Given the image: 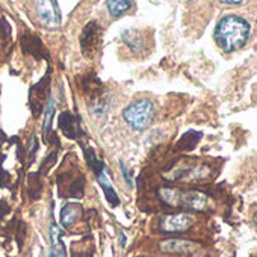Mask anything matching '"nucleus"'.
Wrapping results in <instances>:
<instances>
[{
  "label": "nucleus",
  "mask_w": 257,
  "mask_h": 257,
  "mask_svg": "<svg viewBox=\"0 0 257 257\" xmlns=\"http://www.w3.org/2000/svg\"><path fill=\"white\" fill-rule=\"evenodd\" d=\"M249 38V25L237 16H225L215 28V41L227 53L242 49Z\"/></svg>",
  "instance_id": "obj_1"
},
{
  "label": "nucleus",
  "mask_w": 257,
  "mask_h": 257,
  "mask_svg": "<svg viewBox=\"0 0 257 257\" xmlns=\"http://www.w3.org/2000/svg\"><path fill=\"white\" fill-rule=\"evenodd\" d=\"M122 116L132 128H135L138 132H143L152 124L155 118V106L150 100L143 98V100H138V101H134L132 104H128L124 109Z\"/></svg>",
  "instance_id": "obj_2"
},
{
  "label": "nucleus",
  "mask_w": 257,
  "mask_h": 257,
  "mask_svg": "<svg viewBox=\"0 0 257 257\" xmlns=\"http://www.w3.org/2000/svg\"><path fill=\"white\" fill-rule=\"evenodd\" d=\"M35 10L40 22L47 29H58L62 22V16L56 0H35Z\"/></svg>",
  "instance_id": "obj_3"
},
{
  "label": "nucleus",
  "mask_w": 257,
  "mask_h": 257,
  "mask_svg": "<svg viewBox=\"0 0 257 257\" xmlns=\"http://www.w3.org/2000/svg\"><path fill=\"white\" fill-rule=\"evenodd\" d=\"M194 225V216L186 212L165 215L159 221V228L164 233H185Z\"/></svg>",
  "instance_id": "obj_4"
},
{
  "label": "nucleus",
  "mask_w": 257,
  "mask_h": 257,
  "mask_svg": "<svg viewBox=\"0 0 257 257\" xmlns=\"http://www.w3.org/2000/svg\"><path fill=\"white\" fill-rule=\"evenodd\" d=\"M82 53L88 58H92L100 47V26L95 22H91L85 26L80 37Z\"/></svg>",
  "instance_id": "obj_5"
},
{
  "label": "nucleus",
  "mask_w": 257,
  "mask_h": 257,
  "mask_svg": "<svg viewBox=\"0 0 257 257\" xmlns=\"http://www.w3.org/2000/svg\"><path fill=\"white\" fill-rule=\"evenodd\" d=\"M210 200L204 192L200 191H189L183 192L180 191V198H179V207H186L195 212H204L209 209Z\"/></svg>",
  "instance_id": "obj_6"
},
{
  "label": "nucleus",
  "mask_w": 257,
  "mask_h": 257,
  "mask_svg": "<svg viewBox=\"0 0 257 257\" xmlns=\"http://www.w3.org/2000/svg\"><path fill=\"white\" fill-rule=\"evenodd\" d=\"M59 128L62 131V134L70 140H77L80 135H83L82 128H80L79 118L76 115H73L71 112H68V110L61 113V116H59Z\"/></svg>",
  "instance_id": "obj_7"
},
{
  "label": "nucleus",
  "mask_w": 257,
  "mask_h": 257,
  "mask_svg": "<svg viewBox=\"0 0 257 257\" xmlns=\"http://www.w3.org/2000/svg\"><path fill=\"white\" fill-rule=\"evenodd\" d=\"M49 97V77L46 76L37 86L32 88L31 91V107L34 110V113H40L43 109V104L46 101V98Z\"/></svg>",
  "instance_id": "obj_8"
},
{
  "label": "nucleus",
  "mask_w": 257,
  "mask_h": 257,
  "mask_svg": "<svg viewBox=\"0 0 257 257\" xmlns=\"http://www.w3.org/2000/svg\"><path fill=\"white\" fill-rule=\"evenodd\" d=\"M194 248L192 242L183 239H167L159 243V249L164 252H189Z\"/></svg>",
  "instance_id": "obj_9"
},
{
  "label": "nucleus",
  "mask_w": 257,
  "mask_h": 257,
  "mask_svg": "<svg viewBox=\"0 0 257 257\" xmlns=\"http://www.w3.org/2000/svg\"><path fill=\"white\" fill-rule=\"evenodd\" d=\"M49 233H50L52 246H50V251H49V255L47 257H67L64 243L61 240V230H59V227L55 222L50 224Z\"/></svg>",
  "instance_id": "obj_10"
},
{
  "label": "nucleus",
  "mask_w": 257,
  "mask_h": 257,
  "mask_svg": "<svg viewBox=\"0 0 257 257\" xmlns=\"http://www.w3.org/2000/svg\"><path fill=\"white\" fill-rule=\"evenodd\" d=\"M80 213H82V207L80 204H74V203H70V204H65L61 210V222L64 227H71L79 218H80Z\"/></svg>",
  "instance_id": "obj_11"
},
{
  "label": "nucleus",
  "mask_w": 257,
  "mask_h": 257,
  "mask_svg": "<svg viewBox=\"0 0 257 257\" xmlns=\"http://www.w3.org/2000/svg\"><path fill=\"white\" fill-rule=\"evenodd\" d=\"M97 180H98V183H100V186H101V189H103V192H104L106 200L109 201V204H110L112 207H116V206L119 204V198H118V195H116V192H115L112 183L109 182V177H107V174H106V170H104L101 174L97 176Z\"/></svg>",
  "instance_id": "obj_12"
},
{
  "label": "nucleus",
  "mask_w": 257,
  "mask_h": 257,
  "mask_svg": "<svg viewBox=\"0 0 257 257\" xmlns=\"http://www.w3.org/2000/svg\"><path fill=\"white\" fill-rule=\"evenodd\" d=\"M131 0H107V11L112 17L118 19L131 10Z\"/></svg>",
  "instance_id": "obj_13"
},
{
  "label": "nucleus",
  "mask_w": 257,
  "mask_h": 257,
  "mask_svg": "<svg viewBox=\"0 0 257 257\" xmlns=\"http://www.w3.org/2000/svg\"><path fill=\"white\" fill-rule=\"evenodd\" d=\"M122 40L124 43L131 47L134 52H140L143 49V38H141V34L138 31H134V29H127L124 31L122 34Z\"/></svg>",
  "instance_id": "obj_14"
},
{
  "label": "nucleus",
  "mask_w": 257,
  "mask_h": 257,
  "mask_svg": "<svg viewBox=\"0 0 257 257\" xmlns=\"http://www.w3.org/2000/svg\"><path fill=\"white\" fill-rule=\"evenodd\" d=\"M159 198L171 206V207H179V198H180V189L176 188H161L159 189Z\"/></svg>",
  "instance_id": "obj_15"
},
{
  "label": "nucleus",
  "mask_w": 257,
  "mask_h": 257,
  "mask_svg": "<svg viewBox=\"0 0 257 257\" xmlns=\"http://www.w3.org/2000/svg\"><path fill=\"white\" fill-rule=\"evenodd\" d=\"M46 116H44V124H43V135L46 138V143L49 140V135L52 132V121H53V115H55V101L52 97H49L47 106H46Z\"/></svg>",
  "instance_id": "obj_16"
},
{
  "label": "nucleus",
  "mask_w": 257,
  "mask_h": 257,
  "mask_svg": "<svg viewBox=\"0 0 257 257\" xmlns=\"http://www.w3.org/2000/svg\"><path fill=\"white\" fill-rule=\"evenodd\" d=\"M85 158H86V164H88V167L95 173V176H98V174H101L106 168H104V164L95 156V152L91 149V147H85Z\"/></svg>",
  "instance_id": "obj_17"
},
{
  "label": "nucleus",
  "mask_w": 257,
  "mask_h": 257,
  "mask_svg": "<svg viewBox=\"0 0 257 257\" xmlns=\"http://www.w3.org/2000/svg\"><path fill=\"white\" fill-rule=\"evenodd\" d=\"M119 168H121V171H122V176H124V179H125L127 185H128V186H132V185H134V179H132V174H131V171L127 170V167H125V164H124L122 161L119 162Z\"/></svg>",
  "instance_id": "obj_18"
},
{
  "label": "nucleus",
  "mask_w": 257,
  "mask_h": 257,
  "mask_svg": "<svg viewBox=\"0 0 257 257\" xmlns=\"http://www.w3.org/2000/svg\"><path fill=\"white\" fill-rule=\"evenodd\" d=\"M37 149H38V141H37L35 135H32L31 143H29V153H31V156H34V155H35Z\"/></svg>",
  "instance_id": "obj_19"
},
{
  "label": "nucleus",
  "mask_w": 257,
  "mask_h": 257,
  "mask_svg": "<svg viewBox=\"0 0 257 257\" xmlns=\"http://www.w3.org/2000/svg\"><path fill=\"white\" fill-rule=\"evenodd\" d=\"M219 2L227 4V5H237V4H240V2H242V0H219Z\"/></svg>",
  "instance_id": "obj_20"
},
{
  "label": "nucleus",
  "mask_w": 257,
  "mask_h": 257,
  "mask_svg": "<svg viewBox=\"0 0 257 257\" xmlns=\"http://www.w3.org/2000/svg\"><path fill=\"white\" fill-rule=\"evenodd\" d=\"M252 225L255 227V230H257V212L252 215Z\"/></svg>",
  "instance_id": "obj_21"
}]
</instances>
